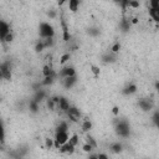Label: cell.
<instances>
[{"label":"cell","instance_id":"cell-1","mask_svg":"<svg viewBox=\"0 0 159 159\" xmlns=\"http://www.w3.org/2000/svg\"><path fill=\"white\" fill-rule=\"evenodd\" d=\"M114 127H116V132L119 137L122 138H127L130 134V129H129V124L127 121L114 118Z\"/></svg>","mask_w":159,"mask_h":159},{"label":"cell","instance_id":"cell-2","mask_svg":"<svg viewBox=\"0 0 159 159\" xmlns=\"http://www.w3.org/2000/svg\"><path fill=\"white\" fill-rule=\"evenodd\" d=\"M53 36H55L53 26L49 23H41L40 24V37L46 39V37H53Z\"/></svg>","mask_w":159,"mask_h":159},{"label":"cell","instance_id":"cell-3","mask_svg":"<svg viewBox=\"0 0 159 159\" xmlns=\"http://www.w3.org/2000/svg\"><path fill=\"white\" fill-rule=\"evenodd\" d=\"M66 114L68 117V119H70L71 122H73V123H80V121L82 118L81 111L75 106H70V108L66 111Z\"/></svg>","mask_w":159,"mask_h":159},{"label":"cell","instance_id":"cell-4","mask_svg":"<svg viewBox=\"0 0 159 159\" xmlns=\"http://www.w3.org/2000/svg\"><path fill=\"white\" fill-rule=\"evenodd\" d=\"M76 75V70H75V67L72 66H66V67H62L60 72L57 73V76L62 80V78H65V77H68V76H75Z\"/></svg>","mask_w":159,"mask_h":159},{"label":"cell","instance_id":"cell-5","mask_svg":"<svg viewBox=\"0 0 159 159\" xmlns=\"http://www.w3.org/2000/svg\"><path fill=\"white\" fill-rule=\"evenodd\" d=\"M138 106H139V108L142 111H144V112H148V111L153 108V102L149 98H141L138 101Z\"/></svg>","mask_w":159,"mask_h":159},{"label":"cell","instance_id":"cell-6","mask_svg":"<svg viewBox=\"0 0 159 159\" xmlns=\"http://www.w3.org/2000/svg\"><path fill=\"white\" fill-rule=\"evenodd\" d=\"M76 82H77V76H68V77H65V78H62V85H64V87L66 89H70L72 88L75 85H76Z\"/></svg>","mask_w":159,"mask_h":159},{"label":"cell","instance_id":"cell-7","mask_svg":"<svg viewBox=\"0 0 159 159\" xmlns=\"http://www.w3.org/2000/svg\"><path fill=\"white\" fill-rule=\"evenodd\" d=\"M8 32H10L9 24L3 21V20H0V41H1V42H4V37Z\"/></svg>","mask_w":159,"mask_h":159},{"label":"cell","instance_id":"cell-8","mask_svg":"<svg viewBox=\"0 0 159 159\" xmlns=\"http://www.w3.org/2000/svg\"><path fill=\"white\" fill-rule=\"evenodd\" d=\"M68 138H70L68 132H56V134H55V141H57L61 146L68 142Z\"/></svg>","mask_w":159,"mask_h":159},{"label":"cell","instance_id":"cell-9","mask_svg":"<svg viewBox=\"0 0 159 159\" xmlns=\"http://www.w3.org/2000/svg\"><path fill=\"white\" fill-rule=\"evenodd\" d=\"M47 98V93H46V91L45 89L41 87L40 89H37V91H35V96H34V100H35L36 102H39V103H41L44 100H46Z\"/></svg>","mask_w":159,"mask_h":159},{"label":"cell","instance_id":"cell-10","mask_svg":"<svg viewBox=\"0 0 159 159\" xmlns=\"http://www.w3.org/2000/svg\"><path fill=\"white\" fill-rule=\"evenodd\" d=\"M70 102H68V100L67 98H65V97H60V101H59V103H57V108L61 111V112H65L66 113V111L70 108Z\"/></svg>","mask_w":159,"mask_h":159},{"label":"cell","instance_id":"cell-11","mask_svg":"<svg viewBox=\"0 0 159 159\" xmlns=\"http://www.w3.org/2000/svg\"><path fill=\"white\" fill-rule=\"evenodd\" d=\"M75 146H72V144L70 142H66L65 144H62V146L60 147V152L61 153H67V154H72L73 152H75Z\"/></svg>","mask_w":159,"mask_h":159},{"label":"cell","instance_id":"cell-12","mask_svg":"<svg viewBox=\"0 0 159 159\" xmlns=\"http://www.w3.org/2000/svg\"><path fill=\"white\" fill-rule=\"evenodd\" d=\"M136 92H137V86H136L134 84H129V85H127L126 87L123 88V91H122V93H123V95H126V96L134 95Z\"/></svg>","mask_w":159,"mask_h":159},{"label":"cell","instance_id":"cell-13","mask_svg":"<svg viewBox=\"0 0 159 159\" xmlns=\"http://www.w3.org/2000/svg\"><path fill=\"white\" fill-rule=\"evenodd\" d=\"M102 61L105 62V64H112V62L116 61V53H105L102 55Z\"/></svg>","mask_w":159,"mask_h":159},{"label":"cell","instance_id":"cell-14","mask_svg":"<svg viewBox=\"0 0 159 159\" xmlns=\"http://www.w3.org/2000/svg\"><path fill=\"white\" fill-rule=\"evenodd\" d=\"M130 20L129 19H122L121 20V24H119V27L123 32H127L129 29H130Z\"/></svg>","mask_w":159,"mask_h":159},{"label":"cell","instance_id":"cell-15","mask_svg":"<svg viewBox=\"0 0 159 159\" xmlns=\"http://www.w3.org/2000/svg\"><path fill=\"white\" fill-rule=\"evenodd\" d=\"M68 1V9L72 12H76L80 8V0H67Z\"/></svg>","mask_w":159,"mask_h":159},{"label":"cell","instance_id":"cell-16","mask_svg":"<svg viewBox=\"0 0 159 159\" xmlns=\"http://www.w3.org/2000/svg\"><path fill=\"white\" fill-rule=\"evenodd\" d=\"M81 128H82V130H84L85 133L89 132V130L92 129V122L89 121V119H84V121H82V126H81Z\"/></svg>","mask_w":159,"mask_h":159},{"label":"cell","instance_id":"cell-17","mask_svg":"<svg viewBox=\"0 0 159 159\" xmlns=\"http://www.w3.org/2000/svg\"><path fill=\"white\" fill-rule=\"evenodd\" d=\"M149 16L152 18V20H154L155 23H158L159 21V10L149 6Z\"/></svg>","mask_w":159,"mask_h":159},{"label":"cell","instance_id":"cell-18","mask_svg":"<svg viewBox=\"0 0 159 159\" xmlns=\"http://www.w3.org/2000/svg\"><path fill=\"white\" fill-rule=\"evenodd\" d=\"M29 108L32 113H37L39 112V108H40V103L36 102L35 100H31L30 103H29Z\"/></svg>","mask_w":159,"mask_h":159},{"label":"cell","instance_id":"cell-19","mask_svg":"<svg viewBox=\"0 0 159 159\" xmlns=\"http://www.w3.org/2000/svg\"><path fill=\"white\" fill-rule=\"evenodd\" d=\"M109 149L113 152V153H121L122 152V149H123V147H122V144L119 143V142H116V143H112L111 144V147H109Z\"/></svg>","mask_w":159,"mask_h":159},{"label":"cell","instance_id":"cell-20","mask_svg":"<svg viewBox=\"0 0 159 159\" xmlns=\"http://www.w3.org/2000/svg\"><path fill=\"white\" fill-rule=\"evenodd\" d=\"M41 40H42V42H44L45 49H50V47H52L55 44L53 37H46V39H41Z\"/></svg>","mask_w":159,"mask_h":159},{"label":"cell","instance_id":"cell-21","mask_svg":"<svg viewBox=\"0 0 159 159\" xmlns=\"http://www.w3.org/2000/svg\"><path fill=\"white\" fill-rule=\"evenodd\" d=\"M67 130H68V124L65 121L60 122V124L56 127V132H67Z\"/></svg>","mask_w":159,"mask_h":159},{"label":"cell","instance_id":"cell-22","mask_svg":"<svg viewBox=\"0 0 159 159\" xmlns=\"http://www.w3.org/2000/svg\"><path fill=\"white\" fill-rule=\"evenodd\" d=\"M86 143H88L89 146H92L93 148H97V142H96V139L92 136L86 134Z\"/></svg>","mask_w":159,"mask_h":159},{"label":"cell","instance_id":"cell-23","mask_svg":"<svg viewBox=\"0 0 159 159\" xmlns=\"http://www.w3.org/2000/svg\"><path fill=\"white\" fill-rule=\"evenodd\" d=\"M71 59V55L70 53H64V55H61V57H60V65L64 66L65 64H67L68 61H70Z\"/></svg>","mask_w":159,"mask_h":159},{"label":"cell","instance_id":"cell-24","mask_svg":"<svg viewBox=\"0 0 159 159\" xmlns=\"http://www.w3.org/2000/svg\"><path fill=\"white\" fill-rule=\"evenodd\" d=\"M46 105H47V108H49L50 111H55V108L57 107V105L53 102V100L51 98V97H49V98H46Z\"/></svg>","mask_w":159,"mask_h":159},{"label":"cell","instance_id":"cell-25","mask_svg":"<svg viewBox=\"0 0 159 159\" xmlns=\"http://www.w3.org/2000/svg\"><path fill=\"white\" fill-rule=\"evenodd\" d=\"M5 142V129H4V123L0 119V143H4Z\"/></svg>","mask_w":159,"mask_h":159},{"label":"cell","instance_id":"cell-26","mask_svg":"<svg viewBox=\"0 0 159 159\" xmlns=\"http://www.w3.org/2000/svg\"><path fill=\"white\" fill-rule=\"evenodd\" d=\"M139 6H141L139 0H129L128 8H130V9H139Z\"/></svg>","mask_w":159,"mask_h":159},{"label":"cell","instance_id":"cell-27","mask_svg":"<svg viewBox=\"0 0 159 159\" xmlns=\"http://www.w3.org/2000/svg\"><path fill=\"white\" fill-rule=\"evenodd\" d=\"M68 142H70L71 144H72V146H77V144H78V142H80V138H78V136L77 134H72L70 138H68Z\"/></svg>","mask_w":159,"mask_h":159},{"label":"cell","instance_id":"cell-28","mask_svg":"<svg viewBox=\"0 0 159 159\" xmlns=\"http://www.w3.org/2000/svg\"><path fill=\"white\" fill-rule=\"evenodd\" d=\"M44 50H45V46H44L42 40L37 41V42H36V45H35V51H36V52H42Z\"/></svg>","mask_w":159,"mask_h":159},{"label":"cell","instance_id":"cell-29","mask_svg":"<svg viewBox=\"0 0 159 159\" xmlns=\"http://www.w3.org/2000/svg\"><path fill=\"white\" fill-rule=\"evenodd\" d=\"M119 50H121V44L117 41V42H114L112 45V47H111V52H112V53H118Z\"/></svg>","mask_w":159,"mask_h":159},{"label":"cell","instance_id":"cell-30","mask_svg":"<svg viewBox=\"0 0 159 159\" xmlns=\"http://www.w3.org/2000/svg\"><path fill=\"white\" fill-rule=\"evenodd\" d=\"M89 70H91V72L96 76V77H98L100 73H101V70H100V67L98 66H95V65H91L89 66Z\"/></svg>","mask_w":159,"mask_h":159},{"label":"cell","instance_id":"cell-31","mask_svg":"<svg viewBox=\"0 0 159 159\" xmlns=\"http://www.w3.org/2000/svg\"><path fill=\"white\" fill-rule=\"evenodd\" d=\"M52 68L49 66V65H46V66H44V68H42V75H44V77H46V76H50L51 73H52Z\"/></svg>","mask_w":159,"mask_h":159},{"label":"cell","instance_id":"cell-32","mask_svg":"<svg viewBox=\"0 0 159 159\" xmlns=\"http://www.w3.org/2000/svg\"><path fill=\"white\" fill-rule=\"evenodd\" d=\"M12 40H14V34L10 31V32H8V34L5 35V37H4V42L10 44V42H12Z\"/></svg>","mask_w":159,"mask_h":159},{"label":"cell","instance_id":"cell-33","mask_svg":"<svg viewBox=\"0 0 159 159\" xmlns=\"http://www.w3.org/2000/svg\"><path fill=\"white\" fill-rule=\"evenodd\" d=\"M88 34L91 36H98L100 35V29H97V27H91V29H88Z\"/></svg>","mask_w":159,"mask_h":159},{"label":"cell","instance_id":"cell-34","mask_svg":"<svg viewBox=\"0 0 159 159\" xmlns=\"http://www.w3.org/2000/svg\"><path fill=\"white\" fill-rule=\"evenodd\" d=\"M45 146H46V149H52L53 148V139H51V138H46Z\"/></svg>","mask_w":159,"mask_h":159},{"label":"cell","instance_id":"cell-35","mask_svg":"<svg viewBox=\"0 0 159 159\" xmlns=\"http://www.w3.org/2000/svg\"><path fill=\"white\" fill-rule=\"evenodd\" d=\"M152 119H153L154 126H155V127H159V112H158V111H155V112H154L153 118H152Z\"/></svg>","mask_w":159,"mask_h":159},{"label":"cell","instance_id":"cell-36","mask_svg":"<svg viewBox=\"0 0 159 159\" xmlns=\"http://www.w3.org/2000/svg\"><path fill=\"white\" fill-rule=\"evenodd\" d=\"M82 150L86 152V153H91V152L93 150V147H92V146H89L88 143H85L84 146H82Z\"/></svg>","mask_w":159,"mask_h":159},{"label":"cell","instance_id":"cell-37","mask_svg":"<svg viewBox=\"0 0 159 159\" xmlns=\"http://www.w3.org/2000/svg\"><path fill=\"white\" fill-rule=\"evenodd\" d=\"M149 6L159 10V0H149Z\"/></svg>","mask_w":159,"mask_h":159},{"label":"cell","instance_id":"cell-38","mask_svg":"<svg viewBox=\"0 0 159 159\" xmlns=\"http://www.w3.org/2000/svg\"><path fill=\"white\" fill-rule=\"evenodd\" d=\"M41 87H42V86H41V82H36V84H34L31 86V88L34 89V91H37V89H40Z\"/></svg>","mask_w":159,"mask_h":159},{"label":"cell","instance_id":"cell-39","mask_svg":"<svg viewBox=\"0 0 159 159\" xmlns=\"http://www.w3.org/2000/svg\"><path fill=\"white\" fill-rule=\"evenodd\" d=\"M47 16H49L50 19H55V18H56V11H55V10H50L49 12H47Z\"/></svg>","mask_w":159,"mask_h":159},{"label":"cell","instance_id":"cell-40","mask_svg":"<svg viewBox=\"0 0 159 159\" xmlns=\"http://www.w3.org/2000/svg\"><path fill=\"white\" fill-rule=\"evenodd\" d=\"M112 113H113L114 116H118V114H119V107L114 106V107L112 108Z\"/></svg>","mask_w":159,"mask_h":159},{"label":"cell","instance_id":"cell-41","mask_svg":"<svg viewBox=\"0 0 159 159\" xmlns=\"http://www.w3.org/2000/svg\"><path fill=\"white\" fill-rule=\"evenodd\" d=\"M97 158H102V159H107V158H108V155H107V154H103V153H100V154H97Z\"/></svg>","mask_w":159,"mask_h":159},{"label":"cell","instance_id":"cell-42","mask_svg":"<svg viewBox=\"0 0 159 159\" xmlns=\"http://www.w3.org/2000/svg\"><path fill=\"white\" fill-rule=\"evenodd\" d=\"M130 24H133V25L138 24V19H137V18H133L132 20H130Z\"/></svg>","mask_w":159,"mask_h":159},{"label":"cell","instance_id":"cell-43","mask_svg":"<svg viewBox=\"0 0 159 159\" xmlns=\"http://www.w3.org/2000/svg\"><path fill=\"white\" fill-rule=\"evenodd\" d=\"M65 1H66V0H57V4L61 6V5H64V4H65Z\"/></svg>","mask_w":159,"mask_h":159},{"label":"cell","instance_id":"cell-44","mask_svg":"<svg viewBox=\"0 0 159 159\" xmlns=\"http://www.w3.org/2000/svg\"><path fill=\"white\" fill-rule=\"evenodd\" d=\"M88 158L89 159H96V158H97V154H89Z\"/></svg>","mask_w":159,"mask_h":159},{"label":"cell","instance_id":"cell-45","mask_svg":"<svg viewBox=\"0 0 159 159\" xmlns=\"http://www.w3.org/2000/svg\"><path fill=\"white\" fill-rule=\"evenodd\" d=\"M0 80H4V77H3V72H1V70H0Z\"/></svg>","mask_w":159,"mask_h":159},{"label":"cell","instance_id":"cell-46","mask_svg":"<svg viewBox=\"0 0 159 159\" xmlns=\"http://www.w3.org/2000/svg\"><path fill=\"white\" fill-rule=\"evenodd\" d=\"M121 1H122V0H114V3H116V4H121Z\"/></svg>","mask_w":159,"mask_h":159}]
</instances>
